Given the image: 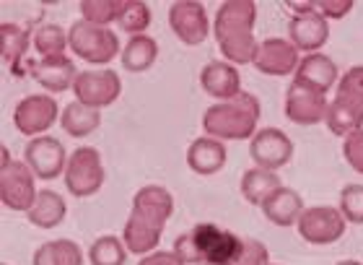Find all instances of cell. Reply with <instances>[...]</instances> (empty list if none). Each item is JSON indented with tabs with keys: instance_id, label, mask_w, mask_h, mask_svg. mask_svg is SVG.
Returning a JSON list of instances; mask_svg holds the SVG:
<instances>
[{
	"instance_id": "cell-31",
	"label": "cell",
	"mask_w": 363,
	"mask_h": 265,
	"mask_svg": "<svg viewBox=\"0 0 363 265\" xmlns=\"http://www.w3.org/2000/svg\"><path fill=\"white\" fill-rule=\"evenodd\" d=\"M244 239L234 234V232H226V229H220L216 239H213L211 250L205 255V263H213V265H231L242 250Z\"/></svg>"
},
{
	"instance_id": "cell-42",
	"label": "cell",
	"mask_w": 363,
	"mask_h": 265,
	"mask_svg": "<svg viewBox=\"0 0 363 265\" xmlns=\"http://www.w3.org/2000/svg\"><path fill=\"white\" fill-rule=\"evenodd\" d=\"M0 265H8V263H0Z\"/></svg>"
},
{
	"instance_id": "cell-36",
	"label": "cell",
	"mask_w": 363,
	"mask_h": 265,
	"mask_svg": "<svg viewBox=\"0 0 363 265\" xmlns=\"http://www.w3.org/2000/svg\"><path fill=\"white\" fill-rule=\"evenodd\" d=\"M177 255V258L182 260L184 265H200L203 263V255H200V250H197L195 239H192V234H179L174 242V250H172Z\"/></svg>"
},
{
	"instance_id": "cell-22",
	"label": "cell",
	"mask_w": 363,
	"mask_h": 265,
	"mask_svg": "<svg viewBox=\"0 0 363 265\" xmlns=\"http://www.w3.org/2000/svg\"><path fill=\"white\" fill-rule=\"evenodd\" d=\"M65 213H68V205H65L60 193H55V190H39L37 200L26 211V216H29V221L34 227L55 229L57 224H62Z\"/></svg>"
},
{
	"instance_id": "cell-40",
	"label": "cell",
	"mask_w": 363,
	"mask_h": 265,
	"mask_svg": "<svg viewBox=\"0 0 363 265\" xmlns=\"http://www.w3.org/2000/svg\"><path fill=\"white\" fill-rule=\"evenodd\" d=\"M337 265H363V263H358V260H340Z\"/></svg>"
},
{
	"instance_id": "cell-3",
	"label": "cell",
	"mask_w": 363,
	"mask_h": 265,
	"mask_svg": "<svg viewBox=\"0 0 363 265\" xmlns=\"http://www.w3.org/2000/svg\"><path fill=\"white\" fill-rule=\"evenodd\" d=\"M259 99L250 91H242L231 102H220L205 109L203 130L218 141H247L257 136Z\"/></svg>"
},
{
	"instance_id": "cell-41",
	"label": "cell",
	"mask_w": 363,
	"mask_h": 265,
	"mask_svg": "<svg viewBox=\"0 0 363 265\" xmlns=\"http://www.w3.org/2000/svg\"><path fill=\"white\" fill-rule=\"evenodd\" d=\"M200 265H213V263H200Z\"/></svg>"
},
{
	"instance_id": "cell-39",
	"label": "cell",
	"mask_w": 363,
	"mask_h": 265,
	"mask_svg": "<svg viewBox=\"0 0 363 265\" xmlns=\"http://www.w3.org/2000/svg\"><path fill=\"white\" fill-rule=\"evenodd\" d=\"M291 11H296V16H306L317 11V3H288Z\"/></svg>"
},
{
	"instance_id": "cell-32",
	"label": "cell",
	"mask_w": 363,
	"mask_h": 265,
	"mask_svg": "<svg viewBox=\"0 0 363 265\" xmlns=\"http://www.w3.org/2000/svg\"><path fill=\"white\" fill-rule=\"evenodd\" d=\"M122 6H125V0H84L81 3V16L89 23L109 26L112 21L120 18Z\"/></svg>"
},
{
	"instance_id": "cell-28",
	"label": "cell",
	"mask_w": 363,
	"mask_h": 265,
	"mask_svg": "<svg viewBox=\"0 0 363 265\" xmlns=\"http://www.w3.org/2000/svg\"><path fill=\"white\" fill-rule=\"evenodd\" d=\"M89 260H91V265H125V260H128V247H125V242H122L120 237L104 234L91 244Z\"/></svg>"
},
{
	"instance_id": "cell-20",
	"label": "cell",
	"mask_w": 363,
	"mask_h": 265,
	"mask_svg": "<svg viewBox=\"0 0 363 265\" xmlns=\"http://www.w3.org/2000/svg\"><path fill=\"white\" fill-rule=\"evenodd\" d=\"M303 211H306V208H303L301 195L291 188L275 190L265 203H262L265 219L270 221V224H275V227H291V224H298Z\"/></svg>"
},
{
	"instance_id": "cell-14",
	"label": "cell",
	"mask_w": 363,
	"mask_h": 265,
	"mask_svg": "<svg viewBox=\"0 0 363 265\" xmlns=\"http://www.w3.org/2000/svg\"><path fill=\"white\" fill-rule=\"evenodd\" d=\"M252 161L262 169L278 172L280 167H286L291 156H294V141L278 128H265L259 130L257 136L252 138L250 144Z\"/></svg>"
},
{
	"instance_id": "cell-24",
	"label": "cell",
	"mask_w": 363,
	"mask_h": 265,
	"mask_svg": "<svg viewBox=\"0 0 363 265\" xmlns=\"http://www.w3.org/2000/svg\"><path fill=\"white\" fill-rule=\"evenodd\" d=\"M280 188H283L280 177L275 172H270V169L255 167L242 175V195L250 205H259L262 208V203Z\"/></svg>"
},
{
	"instance_id": "cell-2",
	"label": "cell",
	"mask_w": 363,
	"mask_h": 265,
	"mask_svg": "<svg viewBox=\"0 0 363 265\" xmlns=\"http://www.w3.org/2000/svg\"><path fill=\"white\" fill-rule=\"evenodd\" d=\"M255 21H257V6L252 0H228L218 8L213 21V37L226 63L231 65L255 63L259 47L255 39Z\"/></svg>"
},
{
	"instance_id": "cell-38",
	"label": "cell",
	"mask_w": 363,
	"mask_h": 265,
	"mask_svg": "<svg viewBox=\"0 0 363 265\" xmlns=\"http://www.w3.org/2000/svg\"><path fill=\"white\" fill-rule=\"evenodd\" d=\"M138 265H184L174 252H151V255H143V260Z\"/></svg>"
},
{
	"instance_id": "cell-17",
	"label": "cell",
	"mask_w": 363,
	"mask_h": 265,
	"mask_svg": "<svg viewBox=\"0 0 363 265\" xmlns=\"http://www.w3.org/2000/svg\"><path fill=\"white\" fill-rule=\"evenodd\" d=\"M288 37L294 42V47L298 53H309L314 55L319 47L327 45V37H330V23L319 11L306 16H294L291 23H288Z\"/></svg>"
},
{
	"instance_id": "cell-7",
	"label": "cell",
	"mask_w": 363,
	"mask_h": 265,
	"mask_svg": "<svg viewBox=\"0 0 363 265\" xmlns=\"http://www.w3.org/2000/svg\"><path fill=\"white\" fill-rule=\"evenodd\" d=\"M34 172L26 161H8L0 167V200L11 211H29L37 200Z\"/></svg>"
},
{
	"instance_id": "cell-12",
	"label": "cell",
	"mask_w": 363,
	"mask_h": 265,
	"mask_svg": "<svg viewBox=\"0 0 363 265\" xmlns=\"http://www.w3.org/2000/svg\"><path fill=\"white\" fill-rule=\"evenodd\" d=\"M169 26L177 34L182 45L197 47L203 45L208 34H211V23L205 13L203 3L197 0H177L169 8Z\"/></svg>"
},
{
	"instance_id": "cell-25",
	"label": "cell",
	"mask_w": 363,
	"mask_h": 265,
	"mask_svg": "<svg viewBox=\"0 0 363 265\" xmlns=\"http://www.w3.org/2000/svg\"><path fill=\"white\" fill-rule=\"evenodd\" d=\"M156 58H159L156 39L138 34V37H130V42L122 50L120 60L125 65V70H130V73H143V70H148L156 63Z\"/></svg>"
},
{
	"instance_id": "cell-27",
	"label": "cell",
	"mask_w": 363,
	"mask_h": 265,
	"mask_svg": "<svg viewBox=\"0 0 363 265\" xmlns=\"http://www.w3.org/2000/svg\"><path fill=\"white\" fill-rule=\"evenodd\" d=\"M0 39H3V60H6L8 68L23 63L26 50H29V31L18 23L8 21L0 26Z\"/></svg>"
},
{
	"instance_id": "cell-15",
	"label": "cell",
	"mask_w": 363,
	"mask_h": 265,
	"mask_svg": "<svg viewBox=\"0 0 363 265\" xmlns=\"http://www.w3.org/2000/svg\"><path fill=\"white\" fill-rule=\"evenodd\" d=\"M259 73L265 76H291L298 70L301 65V58H298V50L294 47L291 39H278L270 37L265 42H259L257 55H255V63H252Z\"/></svg>"
},
{
	"instance_id": "cell-11",
	"label": "cell",
	"mask_w": 363,
	"mask_h": 265,
	"mask_svg": "<svg viewBox=\"0 0 363 265\" xmlns=\"http://www.w3.org/2000/svg\"><path fill=\"white\" fill-rule=\"evenodd\" d=\"M327 94L314 89V86L294 81L286 91V117L296 125H317L325 122L327 114Z\"/></svg>"
},
{
	"instance_id": "cell-16",
	"label": "cell",
	"mask_w": 363,
	"mask_h": 265,
	"mask_svg": "<svg viewBox=\"0 0 363 265\" xmlns=\"http://www.w3.org/2000/svg\"><path fill=\"white\" fill-rule=\"evenodd\" d=\"M26 70L31 73V78L37 81L42 89L60 94V91L73 89L78 78V70L73 65V60H68L65 55L60 58H42V60L26 63Z\"/></svg>"
},
{
	"instance_id": "cell-13",
	"label": "cell",
	"mask_w": 363,
	"mask_h": 265,
	"mask_svg": "<svg viewBox=\"0 0 363 265\" xmlns=\"http://www.w3.org/2000/svg\"><path fill=\"white\" fill-rule=\"evenodd\" d=\"M68 159L70 156L65 153V146L52 136L31 138L26 144V151H23V161L29 164V169L39 180L60 177L65 172V167H68Z\"/></svg>"
},
{
	"instance_id": "cell-43",
	"label": "cell",
	"mask_w": 363,
	"mask_h": 265,
	"mask_svg": "<svg viewBox=\"0 0 363 265\" xmlns=\"http://www.w3.org/2000/svg\"><path fill=\"white\" fill-rule=\"evenodd\" d=\"M270 265H272V263H270Z\"/></svg>"
},
{
	"instance_id": "cell-35",
	"label": "cell",
	"mask_w": 363,
	"mask_h": 265,
	"mask_svg": "<svg viewBox=\"0 0 363 265\" xmlns=\"http://www.w3.org/2000/svg\"><path fill=\"white\" fill-rule=\"evenodd\" d=\"M342 156L348 161V167L358 175H363V128L350 133L342 144Z\"/></svg>"
},
{
	"instance_id": "cell-26",
	"label": "cell",
	"mask_w": 363,
	"mask_h": 265,
	"mask_svg": "<svg viewBox=\"0 0 363 265\" xmlns=\"http://www.w3.org/2000/svg\"><path fill=\"white\" fill-rule=\"evenodd\" d=\"M31 265H84V252L73 239H52L34 252Z\"/></svg>"
},
{
	"instance_id": "cell-5",
	"label": "cell",
	"mask_w": 363,
	"mask_h": 265,
	"mask_svg": "<svg viewBox=\"0 0 363 265\" xmlns=\"http://www.w3.org/2000/svg\"><path fill=\"white\" fill-rule=\"evenodd\" d=\"M68 42L78 58H84L94 65H106L120 55V37L109 26H96L84 18L68 29Z\"/></svg>"
},
{
	"instance_id": "cell-29",
	"label": "cell",
	"mask_w": 363,
	"mask_h": 265,
	"mask_svg": "<svg viewBox=\"0 0 363 265\" xmlns=\"http://www.w3.org/2000/svg\"><path fill=\"white\" fill-rule=\"evenodd\" d=\"M34 47L42 58H60L65 53V47H70L68 31H62L57 23H42L34 31Z\"/></svg>"
},
{
	"instance_id": "cell-4",
	"label": "cell",
	"mask_w": 363,
	"mask_h": 265,
	"mask_svg": "<svg viewBox=\"0 0 363 265\" xmlns=\"http://www.w3.org/2000/svg\"><path fill=\"white\" fill-rule=\"evenodd\" d=\"M325 125L330 133L342 138L363 128V65L350 68L337 81L335 99L327 107Z\"/></svg>"
},
{
	"instance_id": "cell-9",
	"label": "cell",
	"mask_w": 363,
	"mask_h": 265,
	"mask_svg": "<svg viewBox=\"0 0 363 265\" xmlns=\"http://www.w3.org/2000/svg\"><path fill=\"white\" fill-rule=\"evenodd\" d=\"M73 94L76 102L94 109H104V107L114 104L122 94V81L114 70H84L78 73L76 84H73Z\"/></svg>"
},
{
	"instance_id": "cell-18",
	"label": "cell",
	"mask_w": 363,
	"mask_h": 265,
	"mask_svg": "<svg viewBox=\"0 0 363 265\" xmlns=\"http://www.w3.org/2000/svg\"><path fill=\"white\" fill-rule=\"evenodd\" d=\"M200 86L213 99L231 102V99H236L242 94V76H239V70L231 63L213 60L200 70Z\"/></svg>"
},
{
	"instance_id": "cell-8",
	"label": "cell",
	"mask_w": 363,
	"mask_h": 265,
	"mask_svg": "<svg viewBox=\"0 0 363 265\" xmlns=\"http://www.w3.org/2000/svg\"><path fill=\"white\" fill-rule=\"evenodd\" d=\"M57 102L47 94H29L13 109V125L21 136L39 138L57 122Z\"/></svg>"
},
{
	"instance_id": "cell-6",
	"label": "cell",
	"mask_w": 363,
	"mask_h": 265,
	"mask_svg": "<svg viewBox=\"0 0 363 265\" xmlns=\"http://www.w3.org/2000/svg\"><path fill=\"white\" fill-rule=\"evenodd\" d=\"M106 172L101 164L96 148L84 146L70 153L68 167H65V188L70 195L76 198H91L96 195L99 190L104 188Z\"/></svg>"
},
{
	"instance_id": "cell-23",
	"label": "cell",
	"mask_w": 363,
	"mask_h": 265,
	"mask_svg": "<svg viewBox=\"0 0 363 265\" xmlns=\"http://www.w3.org/2000/svg\"><path fill=\"white\" fill-rule=\"evenodd\" d=\"M60 125L68 136L86 138V136H91V133H96L99 125H101V109L86 107V104H81V102H70V104L62 109Z\"/></svg>"
},
{
	"instance_id": "cell-33",
	"label": "cell",
	"mask_w": 363,
	"mask_h": 265,
	"mask_svg": "<svg viewBox=\"0 0 363 265\" xmlns=\"http://www.w3.org/2000/svg\"><path fill=\"white\" fill-rule=\"evenodd\" d=\"M340 213L350 224H363V185H348V188H342Z\"/></svg>"
},
{
	"instance_id": "cell-19",
	"label": "cell",
	"mask_w": 363,
	"mask_h": 265,
	"mask_svg": "<svg viewBox=\"0 0 363 265\" xmlns=\"http://www.w3.org/2000/svg\"><path fill=\"white\" fill-rule=\"evenodd\" d=\"M226 164V146L220 144L218 138L203 136L195 138L187 148V167L195 172V175L211 177L218 175Z\"/></svg>"
},
{
	"instance_id": "cell-1",
	"label": "cell",
	"mask_w": 363,
	"mask_h": 265,
	"mask_svg": "<svg viewBox=\"0 0 363 265\" xmlns=\"http://www.w3.org/2000/svg\"><path fill=\"white\" fill-rule=\"evenodd\" d=\"M174 213V195L161 185H145L133 198L122 242L133 255H151L161 242L164 227Z\"/></svg>"
},
{
	"instance_id": "cell-21",
	"label": "cell",
	"mask_w": 363,
	"mask_h": 265,
	"mask_svg": "<svg viewBox=\"0 0 363 265\" xmlns=\"http://www.w3.org/2000/svg\"><path fill=\"white\" fill-rule=\"evenodd\" d=\"M296 81H303V84H309L327 94V91L340 81V76H337V65L333 63V58H327V55H322V53H314V55L301 58V65L296 70Z\"/></svg>"
},
{
	"instance_id": "cell-37",
	"label": "cell",
	"mask_w": 363,
	"mask_h": 265,
	"mask_svg": "<svg viewBox=\"0 0 363 265\" xmlns=\"http://www.w3.org/2000/svg\"><path fill=\"white\" fill-rule=\"evenodd\" d=\"M317 11L325 18H342L353 11V0H319Z\"/></svg>"
},
{
	"instance_id": "cell-30",
	"label": "cell",
	"mask_w": 363,
	"mask_h": 265,
	"mask_svg": "<svg viewBox=\"0 0 363 265\" xmlns=\"http://www.w3.org/2000/svg\"><path fill=\"white\" fill-rule=\"evenodd\" d=\"M151 21H153L151 8L145 6V3H140V0H125L122 13H120V18H117L120 29L128 31V34H133V37L145 34V29L151 26Z\"/></svg>"
},
{
	"instance_id": "cell-10",
	"label": "cell",
	"mask_w": 363,
	"mask_h": 265,
	"mask_svg": "<svg viewBox=\"0 0 363 265\" xmlns=\"http://www.w3.org/2000/svg\"><path fill=\"white\" fill-rule=\"evenodd\" d=\"M345 216L340 208H330V205H314L306 208L298 219V234L309 244H333L345 234Z\"/></svg>"
},
{
	"instance_id": "cell-34",
	"label": "cell",
	"mask_w": 363,
	"mask_h": 265,
	"mask_svg": "<svg viewBox=\"0 0 363 265\" xmlns=\"http://www.w3.org/2000/svg\"><path fill=\"white\" fill-rule=\"evenodd\" d=\"M231 265H270V252L259 239H244L242 250Z\"/></svg>"
}]
</instances>
